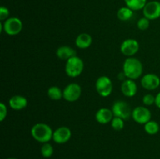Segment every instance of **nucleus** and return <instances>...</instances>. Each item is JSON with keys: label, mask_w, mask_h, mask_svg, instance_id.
<instances>
[{"label": "nucleus", "mask_w": 160, "mask_h": 159, "mask_svg": "<svg viewBox=\"0 0 160 159\" xmlns=\"http://www.w3.org/2000/svg\"><path fill=\"white\" fill-rule=\"evenodd\" d=\"M123 73L128 79L137 80L143 73V65L139 59L128 57L123 62Z\"/></svg>", "instance_id": "obj_1"}, {"label": "nucleus", "mask_w": 160, "mask_h": 159, "mask_svg": "<svg viewBox=\"0 0 160 159\" xmlns=\"http://www.w3.org/2000/svg\"><path fill=\"white\" fill-rule=\"evenodd\" d=\"M31 136L36 141L39 143H48L52 140L53 131L46 123H36L32 126L31 130Z\"/></svg>", "instance_id": "obj_2"}, {"label": "nucleus", "mask_w": 160, "mask_h": 159, "mask_svg": "<svg viewBox=\"0 0 160 159\" xmlns=\"http://www.w3.org/2000/svg\"><path fill=\"white\" fill-rule=\"evenodd\" d=\"M84 64L82 59L78 56H73L66 62L65 72L70 77L75 78L82 73Z\"/></svg>", "instance_id": "obj_3"}, {"label": "nucleus", "mask_w": 160, "mask_h": 159, "mask_svg": "<svg viewBox=\"0 0 160 159\" xmlns=\"http://www.w3.org/2000/svg\"><path fill=\"white\" fill-rule=\"evenodd\" d=\"M0 31H4L9 36L17 35L23 29V23L17 17H9L4 23H0Z\"/></svg>", "instance_id": "obj_4"}, {"label": "nucleus", "mask_w": 160, "mask_h": 159, "mask_svg": "<svg viewBox=\"0 0 160 159\" xmlns=\"http://www.w3.org/2000/svg\"><path fill=\"white\" fill-rule=\"evenodd\" d=\"M95 88L100 96L106 98L112 94L113 85L110 78L106 76H102L97 79L95 83Z\"/></svg>", "instance_id": "obj_5"}, {"label": "nucleus", "mask_w": 160, "mask_h": 159, "mask_svg": "<svg viewBox=\"0 0 160 159\" xmlns=\"http://www.w3.org/2000/svg\"><path fill=\"white\" fill-rule=\"evenodd\" d=\"M112 111L113 115L116 117H120L123 119H129L131 117L132 110L129 104L123 101H117L112 106Z\"/></svg>", "instance_id": "obj_6"}, {"label": "nucleus", "mask_w": 160, "mask_h": 159, "mask_svg": "<svg viewBox=\"0 0 160 159\" xmlns=\"http://www.w3.org/2000/svg\"><path fill=\"white\" fill-rule=\"evenodd\" d=\"M63 99L69 102H74L78 101L81 96V87L76 83H71L65 87L62 90Z\"/></svg>", "instance_id": "obj_7"}, {"label": "nucleus", "mask_w": 160, "mask_h": 159, "mask_svg": "<svg viewBox=\"0 0 160 159\" xmlns=\"http://www.w3.org/2000/svg\"><path fill=\"white\" fill-rule=\"evenodd\" d=\"M131 117L134 122L141 125H145L151 120L152 113L148 108L145 106H138L132 110Z\"/></svg>", "instance_id": "obj_8"}, {"label": "nucleus", "mask_w": 160, "mask_h": 159, "mask_svg": "<svg viewBox=\"0 0 160 159\" xmlns=\"http://www.w3.org/2000/svg\"><path fill=\"white\" fill-rule=\"evenodd\" d=\"M139 50V43L137 40L128 38L123 41L120 45V51L127 57H133Z\"/></svg>", "instance_id": "obj_9"}, {"label": "nucleus", "mask_w": 160, "mask_h": 159, "mask_svg": "<svg viewBox=\"0 0 160 159\" xmlns=\"http://www.w3.org/2000/svg\"><path fill=\"white\" fill-rule=\"evenodd\" d=\"M144 17L149 20H154L160 17V2L158 1H151L147 2L143 8Z\"/></svg>", "instance_id": "obj_10"}, {"label": "nucleus", "mask_w": 160, "mask_h": 159, "mask_svg": "<svg viewBox=\"0 0 160 159\" xmlns=\"http://www.w3.org/2000/svg\"><path fill=\"white\" fill-rule=\"evenodd\" d=\"M72 136L71 130L67 126H60L53 131L52 140L58 144H63L70 140Z\"/></svg>", "instance_id": "obj_11"}, {"label": "nucleus", "mask_w": 160, "mask_h": 159, "mask_svg": "<svg viewBox=\"0 0 160 159\" xmlns=\"http://www.w3.org/2000/svg\"><path fill=\"white\" fill-rule=\"evenodd\" d=\"M141 84L145 90H156L160 85V78L155 73H146L142 76Z\"/></svg>", "instance_id": "obj_12"}, {"label": "nucleus", "mask_w": 160, "mask_h": 159, "mask_svg": "<svg viewBox=\"0 0 160 159\" xmlns=\"http://www.w3.org/2000/svg\"><path fill=\"white\" fill-rule=\"evenodd\" d=\"M113 117L114 115L112 109L107 108H101L97 111L96 114H95L96 121L102 125L111 123Z\"/></svg>", "instance_id": "obj_13"}, {"label": "nucleus", "mask_w": 160, "mask_h": 159, "mask_svg": "<svg viewBox=\"0 0 160 159\" xmlns=\"http://www.w3.org/2000/svg\"><path fill=\"white\" fill-rule=\"evenodd\" d=\"M121 91L124 96L128 98L134 97L138 91V86L134 80H124L121 84Z\"/></svg>", "instance_id": "obj_14"}, {"label": "nucleus", "mask_w": 160, "mask_h": 159, "mask_svg": "<svg viewBox=\"0 0 160 159\" xmlns=\"http://www.w3.org/2000/svg\"><path fill=\"white\" fill-rule=\"evenodd\" d=\"M9 107L15 111H20L28 105V100L21 95H14L9 100Z\"/></svg>", "instance_id": "obj_15"}, {"label": "nucleus", "mask_w": 160, "mask_h": 159, "mask_svg": "<svg viewBox=\"0 0 160 159\" xmlns=\"http://www.w3.org/2000/svg\"><path fill=\"white\" fill-rule=\"evenodd\" d=\"M56 56L61 60L67 61L70 58L76 56V51L71 47L63 45V46H60L57 48Z\"/></svg>", "instance_id": "obj_16"}, {"label": "nucleus", "mask_w": 160, "mask_h": 159, "mask_svg": "<svg viewBox=\"0 0 160 159\" xmlns=\"http://www.w3.org/2000/svg\"><path fill=\"white\" fill-rule=\"evenodd\" d=\"M92 44V37L87 33L80 34L75 40V45L80 49H86Z\"/></svg>", "instance_id": "obj_17"}, {"label": "nucleus", "mask_w": 160, "mask_h": 159, "mask_svg": "<svg viewBox=\"0 0 160 159\" xmlns=\"http://www.w3.org/2000/svg\"><path fill=\"white\" fill-rule=\"evenodd\" d=\"M48 97L53 101H59L63 98V92L57 86H52L49 87L47 91Z\"/></svg>", "instance_id": "obj_18"}, {"label": "nucleus", "mask_w": 160, "mask_h": 159, "mask_svg": "<svg viewBox=\"0 0 160 159\" xmlns=\"http://www.w3.org/2000/svg\"><path fill=\"white\" fill-rule=\"evenodd\" d=\"M127 6L133 11L143 9L147 3V0H124Z\"/></svg>", "instance_id": "obj_19"}, {"label": "nucleus", "mask_w": 160, "mask_h": 159, "mask_svg": "<svg viewBox=\"0 0 160 159\" xmlns=\"http://www.w3.org/2000/svg\"><path fill=\"white\" fill-rule=\"evenodd\" d=\"M133 14H134V11L128 6L121 7L117 11V17L119 20H122V21L129 20L133 17Z\"/></svg>", "instance_id": "obj_20"}, {"label": "nucleus", "mask_w": 160, "mask_h": 159, "mask_svg": "<svg viewBox=\"0 0 160 159\" xmlns=\"http://www.w3.org/2000/svg\"><path fill=\"white\" fill-rule=\"evenodd\" d=\"M144 129L148 135H155L159 131V125L157 122L150 120L144 125Z\"/></svg>", "instance_id": "obj_21"}, {"label": "nucleus", "mask_w": 160, "mask_h": 159, "mask_svg": "<svg viewBox=\"0 0 160 159\" xmlns=\"http://www.w3.org/2000/svg\"><path fill=\"white\" fill-rule=\"evenodd\" d=\"M53 153H54V149H53V147L51 143H42V146L41 147V154H42V157L48 158V157L52 156Z\"/></svg>", "instance_id": "obj_22"}, {"label": "nucleus", "mask_w": 160, "mask_h": 159, "mask_svg": "<svg viewBox=\"0 0 160 159\" xmlns=\"http://www.w3.org/2000/svg\"><path fill=\"white\" fill-rule=\"evenodd\" d=\"M111 126L116 131H120L124 128V119L114 116L111 121Z\"/></svg>", "instance_id": "obj_23"}, {"label": "nucleus", "mask_w": 160, "mask_h": 159, "mask_svg": "<svg viewBox=\"0 0 160 159\" xmlns=\"http://www.w3.org/2000/svg\"><path fill=\"white\" fill-rule=\"evenodd\" d=\"M150 26V20L146 17H142L139 19L137 23V26L141 31H146L148 29Z\"/></svg>", "instance_id": "obj_24"}, {"label": "nucleus", "mask_w": 160, "mask_h": 159, "mask_svg": "<svg viewBox=\"0 0 160 159\" xmlns=\"http://www.w3.org/2000/svg\"><path fill=\"white\" fill-rule=\"evenodd\" d=\"M142 102L146 106L152 105L156 102V97L153 96L151 94H146L142 98Z\"/></svg>", "instance_id": "obj_25"}, {"label": "nucleus", "mask_w": 160, "mask_h": 159, "mask_svg": "<svg viewBox=\"0 0 160 159\" xmlns=\"http://www.w3.org/2000/svg\"><path fill=\"white\" fill-rule=\"evenodd\" d=\"M7 115V107L4 103H0V121L3 122Z\"/></svg>", "instance_id": "obj_26"}, {"label": "nucleus", "mask_w": 160, "mask_h": 159, "mask_svg": "<svg viewBox=\"0 0 160 159\" xmlns=\"http://www.w3.org/2000/svg\"><path fill=\"white\" fill-rule=\"evenodd\" d=\"M9 11L5 6H2L0 8V20H6L9 18Z\"/></svg>", "instance_id": "obj_27"}, {"label": "nucleus", "mask_w": 160, "mask_h": 159, "mask_svg": "<svg viewBox=\"0 0 160 159\" xmlns=\"http://www.w3.org/2000/svg\"><path fill=\"white\" fill-rule=\"evenodd\" d=\"M155 104L159 108H160V92L156 94V102H155Z\"/></svg>", "instance_id": "obj_28"}, {"label": "nucleus", "mask_w": 160, "mask_h": 159, "mask_svg": "<svg viewBox=\"0 0 160 159\" xmlns=\"http://www.w3.org/2000/svg\"><path fill=\"white\" fill-rule=\"evenodd\" d=\"M6 159H18V158H16V157H8V158Z\"/></svg>", "instance_id": "obj_29"}]
</instances>
